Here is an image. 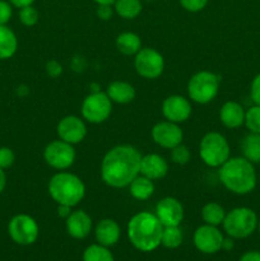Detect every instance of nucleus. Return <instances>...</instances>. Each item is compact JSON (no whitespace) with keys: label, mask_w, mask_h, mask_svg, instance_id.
Listing matches in <instances>:
<instances>
[{"label":"nucleus","mask_w":260,"mask_h":261,"mask_svg":"<svg viewBox=\"0 0 260 261\" xmlns=\"http://www.w3.org/2000/svg\"><path fill=\"white\" fill-rule=\"evenodd\" d=\"M66 232L73 239H86L92 229V219L84 211H74L65 219Z\"/></svg>","instance_id":"f3484780"},{"label":"nucleus","mask_w":260,"mask_h":261,"mask_svg":"<svg viewBox=\"0 0 260 261\" xmlns=\"http://www.w3.org/2000/svg\"><path fill=\"white\" fill-rule=\"evenodd\" d=\"M224 217H226V212H224L223 206L219 205L218 203H208L203 206L201 209V218L205 222V224H211V226H219L223 223Z\"/></svg>","instance_id":"a878e982"},{"label":"nucleus","mask_w":260,"mask_h":261,"mask_svg":"<svg viewBox=\"0 0 260 261\" xmlns=\"http://www.w3.org/2000/svg\"><path fill=\"white\" fill-rule=\"evenodd\" d=\"M134 68L142 78L155 79L165 70V59L154 48H140L135 55Z\"/></svg>","instance_id":"9b49d317"},{"label":"nucleus","mask_w":260,"mask_h":261,"mask_svg":"<svg viewBox=\"0 0 260 261\" xmlns=\"http://www.w3.org/2000/svg\"><path fill=\"white\" fill-rule=\"evenodd\" d=\"M219 120L228 129L240 127L245 121V109L239 102H226L219 111Z\"/></svg>","instance_id":"aec40b11"},{"label":"nucleus","mask_w":260,"mask_h":261,"mask_svg":"<svg viewBox=\"0 0 260 261\" xmlns=\"http://www.w3.org/2000/svg\"><path fill=\"white\" fill-rule=\"evenodd\" d=\"M162 114L167 121L180 124L185 122L191 115V105L188 98L183 96H170L163 101Z\"/></svg>","instance_id":"dca6fc26"},{"label":"nucleus","mask_w":260,"mask_h":261,"mask_svg":"<svg viewBox=\"0 0 260 261\" xmlns=\"http://www.w3.org/2000/svg\"><path fill=\"white\" fill-rule=\"evenodd\" d=\"M257 223H259V219L252 209L239 206L226 213L222 224H223L224 232L229 237L241 240L251 236L257 228Z\"/></svg>","instance_id":"39448f33"},{"label":"nucleus","mask_w":260,"mask_h":261,"mask_svg":"<svg viewBox=\"0 0 260 261\" xmlns=\"http://www.w3.org/2000/svg\"><path fill=\"white\" fill-rule=\"evenodd\" d=\"M143 155L133 145H116L105 154L101 163V177L107 186L124 189L140 173Z\"/></svg>","instance_id":"f257e3e1"},{"label":"nucleus","mask_w":260,"mask_h":261,"mask_svg":"<svg viewBox=\"0 0 260 261\" xmlns=\"http://www.w3.org/2000/svg\"><path fill=\"white\" fill-rule=\"evenodd\" d=\"M239 261H260V251H247Z\"/></svg>","instance_id":"58836bf2"},{"label":"nucleus","mask_w":260,"mask_h":261,"mask_svg":"<svg viewBox=\"0 0 260 261\" xmlns=\"http://www.w3.org/2000/svg\"><path fill=\"white\" fill-rule=\"evenodd\" d=\"M259 181H260V178H259Z\"/></svg>","instance_id":"49530a36"},{"label":"nucleus","mask_w":260,"mask_h":261,"mask_svg":"<svg viewBox=\"0 0 260 261\" xmlns=\"http://www.w3.org/2000/svg\"><path fill=\"white\" fill-rule=\"evenodd\" d=\"M223 234L216 226L204 224L196 228L194 233V245L203 254H216L222 250Z\"/></svg>","instance_id":"f8f14e48"},{"label":"nucleus","mask_w":260,"mask_h":261,"mask_svg":"<svg viewBox=\"0 0 260 261\" xmlns=\"http://www.w3.org/2000/svg\"><path fill=\"white\" fill-rule=\"evenodd\" d=\"M155 217L163 227L180 226L184 219L183 204L172 196L163 198L155 205Z\"/></svg>","instance_id":"4468645a"},{"label":"nucleus","mask_w":260,"mask_h":261,"mask_svg":"<svg viewBox=\"0 0 260 261\" xmlns=\"http://www.w3.org/2000/svg\"><path fill=\"white\" fill-rule=\"evenodd\" d=\"M75 149L64 140H53L43 150V160L50 167L64 171L71 167L75 161Z\"/></svg>","instance_id":"9d476101"},{"label":"nucleus","mask_w":260,"mask_h":261,"mask_svg":"<svg viewBox=\"0 0 260 261\" xmlns=\"http://www.w3.org/2000/svg\"><path fill=\"white\" fill-rule=\"evenodd\" d=\"M8 233L15 244L28 246L37 241L40 229L32 217L28 214H17L9 221Z\"/></svg>","instance_id":"1a4fd4ad"},{"label":"nucleus","mask_w":260,"mask_h":261,"mask_svg":"<svg viewBox=\"0 0 260 261\" xmlns=\"http://www.w3.org/2000/svg\"><path fill=\"white\" fill-rule=\"evenodd\" d=\"M33 2H35V0H9V3L13 7L19 8V9L20 8L28 7V5H32Z\"/></svg>","instance_id":"a19ab883"},{"label":"nucleus","mask_w":260,"mask_h":261,"mask_svg":"<svg viewBox=\"0 0 260 261\" xmlns=\"http://www.w3.org/2000/svg\"><path fill=\"white\" fill-rule=\"evenodd\" d=\"M115 12L124 19H134L142 12L140 0H116Z\"/></svg>","instance_id":"bb28decb"},{"label":"nucleus","mask_w":260,"mask_h":261,"mask_svg":"<svg viewBox=\"0 0 260 261\" xmlns=\"http://www.w3.org/2000/svg\"><path fill=\"white\" fill-rule=\"evenodd\" d=\"M221 78L212 71H198L188 83L189 98L199 105H206L218 94Z\"/></svg>","instance_id":"0eeeda50"},{"label":"nucleus","mask_w":260,"mask_h":261,"mask_svg":"<svg viewBox=\"0 0 260 261\" xmlns=\"http://www.w3.org/2000/svg\"><path fill=\"white\" fill-rule=\"evenodd\" d=\"M18 48V38L8 25H0V60L14 56Z\"/></svg>","instance_id":"5701e85b"},{"label":"nucleus","mask_w":260,"mask_h":261,"mask_svg":"<svg viewBox=\"0 0 260 261\" xmlns=\"http://www.w3.org/2000/svg\"><path fill=\"white\" fill-rule=\"evenodd\" d=\"M152 139L160 147L172 149L173 147L183 143L184 133L178 124L171 121H161L153 126Z\"/></svg>","instance_id":"ddd939ff"},{"label":"nucleus","mask_w":260,"mask_h":261,"mask_svg":"<svg viewBox=\"0 0 260 261\" xmlns=\"http://www.w3.org/2000/svg\"><path fill=\"white\" fill-rule=\"evenodd\" d=\"M46 73L51 78H58L59 75H61L63 73V66L60 63H58L56 60H50L46 64Z\"/></svg>","instance_id":"e433bc0d"},{"label":"nucleus","mask_w":260,"mask_h":261,"mask_svg":"<svg viewBox=\"0 0 260 261\" xmlns=\"http://www.w3.org/2000/svg\"><path fill=\"white\" fill-rule=\"evenodd\" d=\"M168 172L167 161L160 154L150 153L142 157L140 161V175L150 178V180H160L163 178Z\"/></svg>","instance_id":"a211bd4d"},{"label":"nucleus","mask_w":260,"mask_h":261,"mask_svg":"<svg viewBox=\"0 0 260 261\" xmlns=\"http://www.w3.org/2000/svg\"><path fill=\"white\" fill-rule=\"evenodd\" d=\"M56 132H58L59 139L74 145L81 143L86 138L87 126L83 120L79 119L78 116L69 115L59 121Z\"/></svg>","instance_id":"2eb2a0df"},{"label":"nucleus","mask_w":260,"mask_h":261,"mask_svg":"<svg viewBox=\"0 0 260 261\" xmlns=\"http://www.w3.org/2000/svg\"><path fill=\"white\" fill-rule=\"evenodd\" d=\"M257 229H259V232H260V221H259V223H257Z\"/></svg>","instance_id":"a18cd8bd"},{"label":"nucleus","mask_w":260,"mask_h":261,"mask_svg":"<svg viewBox=\"0 0 260 261\" xmlns=\"http://www.w3.org/2000/svg\"><path fill=\"white\" fill-rule=\"evenodd\" d=\"M13 15L12 4L5 0H0V25H7Z\"/></svg>","instance_id":"f704fd0d"},{"label":"nucleus","mask_w":260,"mask_h":261,"mask_svg":"<svg viewBox=\"0 0 260 261\" xmlns=\"http://www.w3.org/2000/svg\"><path fill=\"white\" fill-rule=\"evenodd\" d=\"M15 161L14 152L8 147H0V168L7 170L12 167Z\"/></svg>","instance_id":"473e14b6"},{"label":"nucleus","mask_w":260,"mask_h":261,"mask_svg":"<svg viewBox=\"0 0 260 261\" xmlns=\"http://www.w3.org/2000/svg\"><path fill=\"white\" fill-rule=\"evenodd\" d=\"M190 150H189V148L186 147V145H184L183 143L176 145V147H173L172 149H171V160H172V162L176 163V165H186V163H189V161H190Z\"/></svg>","instance_id":"7c9ffc66"},{"label":"nucleus","mask_w":260,"mask_h":261,"mask_svg":"<svg viewBox=\"0 0 260 261\" xmlns=\"http://www.w3.org/2000/svg\"><path fill=\"white\" fill-rule=\"evenodd\" d=\"M70 213H71V206H69V205H59V208H58L59 217H61V218L66 219L69 216H70Z\"/></svg>","instance_id":"ea45409f"},{"label":"nucleus","mask_w":260,"mask_h":261,"mask_svg":"<svg viewBox=\"0 0 260 261\" xmlns=\"http://www.w3.org/2000/svg\"><path fill=\"white\" fill-rule=\"evenodd\" d=\"M219 181L231 193L246 195L257 182L254 165L245 157H229L218 171Z\"/></svg>","instance_id":"f03ea898"},{"label":"nucleus","mask_w":260,"mask_h":261,"mask_svg":"<svg viewBox=\"0 0 260 261\" xmlns=\"http://www.w3.org/2000/svg\"><path fill=\"white\" fill-rule=\"evenodd\" d=\"M183 232L178 228V226L163 227L161 244L165 247H167V249H177L183 244Z\"/></svg>","instance_id":"cd10ccee"},{"label":"nucleus","mask_w":260,"mask_h":261,"mask_svg":"<svg viewBox=\"0 0 260 261\" xmlns=\"http://www.w3.org/2000/svg\"><path fill=\"white\" fill-rule=\"evenodd\" d=\"M48 194L58 205L75 206L86 195V186L76 175L58 172L48 181Z\"/></svg>","instance_id":"20e7f679"},{"label":"nucleus","mask_w":260,"mask_h":261,"mask_svg":"<svg viewBox=\"0 0 260 261\" xmlns=\"http://www.w3.org/2000/svg\"><path fill=\"white\" fill-rule=\"evenodd\" d=\"M96 13H97V17L102 20L111 19L112 14H114L111 5H98Z\"/></svg>","instance_id":"4c0bfd02"},{"label":"nucleus","mask_w":260,"mask_h":261,"mask_svg":"<svg viewBox=\"0 0 260 261\" xmlns=\"http://www.w3.org/2000/svg\"><path fill=\"white\" fill-rule=\"evenodd\" d=\"M83 261H114V256L106 246L96 244L84 250Z\"/></svg>","instance_id":"c85d7f7f"},{"label":"nucleus","mask_w":260,"mask_h":261,"mask_svg":"<svg viewBox=\"0 0 260 261\" xmlns=\"http://www.w3.org/2000/svg\"><path fill=\"white\" fill-rule=\"evenodd\" d=\"M116 47L124 55H137L138 51L142 48V41L137 33L124 32L120 33L116 38Z\"/></svg>","instance_id":"b1692460"},{"label":"nucleus","mask_w":260,"mask_h":261,"mask_svg":"<svg viewBox=\"0 0 260 261\" xmlns=\"http://www.w3.org/2000/svg\"><path fill=\"white\" fill-rule=\"evenodd\" d=\"M241 149L244 157L252 165L260 163V134L250 133L249 135H246L242 140Z\"/></svg>","instance_id":"393cba45"},{"label":"nucleus","mask_w":260,"mask_h":261,"mask_svg":"<svg viewBox=\"0 0 260 261\" xmlns=\"http://www.w3.org/2000/svg\"><path fill=\"white\" fill-rule=\"evenodd\" d=\"M127 188H129L130 195L137 200H148L154 193L153 180L140 175V173L130 182Z\"/></svg>","instance_id":"4be33fe9"},{"label":"nucleus","mask_w":260,"mask_h":261,"mask_svg":"<svg viewBox=\"0 0 260 261\" xmlns=\"http://www.w3.org/2000/svg\"><path fill=\"white\" fill-rule=\"evenodd\" d=\"M98 5H112L116 0H94Z\"/></svg>","instance_id":"c03bdc74"},{"label":"nucleus","mask_w":260,"mask_h":261,"mask_svg":"<svg viewBox=\"0 0 260 261\" xmlns=\"http://www.w3.org/2000/svg\"><path fill=\"white\" fill-rule=\"evenodd\" d=\"M106 94L110 97L112 102L119 105H126L134 101L135 88L127 82L115 81L109 84L106 89Z\"/></svg>","instance_id":"412c9836"},{"label":"nucleus","mask_w":260,"mask_h":261,"mask_svg":"<svg viewBox=\"0 0 260 261\" xmlns=\"http://www.w3.org/2000/svg\"><path fill=\"white\" fill-rule=\"evenodd\" d=\"M112 111V101L106 92L96 91L88 94L82 103V116L91 124L106 121Z\"/></svg>","instance_id":"6e6552de"},{"label":"nucleus","mask_w":260,"mask_h":261,"mask_svg":"<svg viewBox=\"0 0 260 261\" xmlns=\"http://www.w3.org/2000/svg\"><path fill=\"white\" fill-rule=\"evenodd\" d=\"M163 226L155 214L140 212L127 223V237L137 250L150 252L157 249L162 240Z\"/></svg>","instance_id":"7ed1b4c3"},{"label":"nucleus","mask_w":260,"mask_h":261,"mask_svg":"<svg viewBox=\"0 0 260 261\" xmlns=\"http://www.w3.org/2000/svg\"><path fill=\"white\" fill-rule=\"evenodd\" d=\"M244 125L250 133L260 134V106L254 105L245 111Z\"/></svg>","instance_id":"c756f323"},{"label":"nucleus","mask_w":260,"mask_h":261,"mask_svg":"<svg viewBox=\"0 0 260 261\" xmlns=\"http://www.w3.org/2000/svg\"><path fill=\"white\" fill-rule=\"evenodd\" d=\"M5 186H7V175L3 168H0V194L4 191Z\"/></svg>","instance_id":"79ce46f5"},{"label":"nucleus","mask_w":260,"mask_h":261,"mask_svg":"<svg viewBox=\"0 0 260 261\" xmlns=\"http://www.w3.org/2000/svg\"><path fill=\"white\" fill-rule=\"evenodd\" d=\"M231 149L226 138L217 132H211L203 137L199 144V155L209 167H221L229 158Z\"/></svg>","instance_id":"423d86ee"},{"label":"nucleus","mask_w":260,"mask_h":261,"mask_svg":"<svg viewBox=\"0 0 260 261\" xmlns=\"http://www.w3.org/2000/svg\"><path fill=\"white\" fill-rule=\"evenodd\" d=\"M181 7L191 13L200 12L208 4V0H180Z\"/></svg>","instance_id":"72a5a7b5"},{"label":"nucleus","mask_w":260,"mask_h":261,"mask_svg":"<svg viewBox=\"0 0 260 261\" xmlns=\"http://www.w3.org/2000/svg\"><path fill=\"white\" fill-rule=\"evenodd\" d=\"M19 20L23 25H25V27H32V25H35L36 23L38 22V12L32 7V5L20 8Z\"/></svg>","instance_id":"2f4dec72"},{"label":"nucleus","mask_w":260,"mask_h":261,"mask_svg":"<svg viewBox=\"0 0 260 261\" xmlns=\"http://www.w3.org/2000/svg\"><path fill=\"white\" fill-rule=\"evenodd\" d=\"M222 249L227 250V251H229V250L233 249V241H232V237L228 236V239L223 240V245H222Z\"/></svg>","instance_id":"37998d69"},{"label":"nucleus","mask_w":260,"mask_h":261,"mask_svg":"<svg viewBox=\"0 0 260 261\" xmlns=\"http://www.w3.org/2000/svg\"><path fill=\"white\" fill-rule=\"evenodd\" d=\"M250 97L255 105L260 106V73L252 79L251 87H250Z\"/></svg>","instance_id":"c9c22d12"},{"label":"nucleus","mask_w":260,"mask_h":261,"mask_svg":"<svg viewBox=\"0 0 260 261\" xmlns=\"http://www.w3.org/2000/svg\"><path fill=\"white\" fill-rule=\"evenodd\" d=\"M94 234H96V240L99 245L110 247L117 244V241L120 240V234H121V229L114 219L106 218L98 222Z\"/></svg>","instance_id":"6ab92c4d"}]
</instances>
